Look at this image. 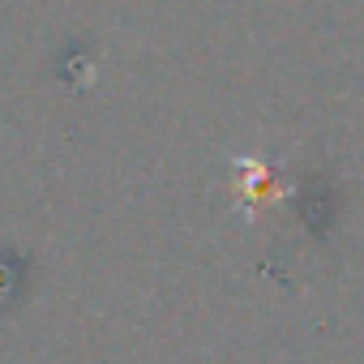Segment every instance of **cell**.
Instances as JSON below:
<instances>
[{
	"instance_id": "obj_1",
	"label": "cell",
	"mask_w": 364,
	"mask_h": 364,
	"mask_svg": "<svg viewBox=\"0 0 364 364\" xmlns=\"http://www.w3.org/2000/svg\"><path fill=\"white\" fill-rule=\"evenodd\" d=\"M236 193H240V202L249 206V210H257V206H274L279 198H283V185H279V176H274V167L270 163H262V159H236Z\"/></svg>"
}]
</instances>
